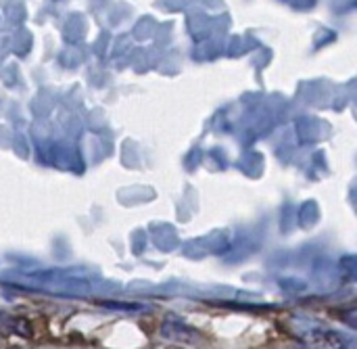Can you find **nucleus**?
Returning <instances> with one entry per match:
<instances>
[]
</instances>
